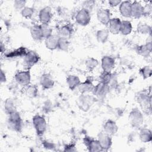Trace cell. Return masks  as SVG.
<instances>
[{
	"label": "cell",
	"mask_w": 152,
	"mask_h": 152,
	"mask_svg": "<svg viewBox=\"0 0 152 152\" xmlns=\"http://www.w3.org/2000/svg\"><path fill=\"white\" fill-rule=\"evenodd\" d=\"M40 56L34 50H28L27 55L24 57V62L27 66L31 68L40 61Z\"/></svg>",
	"instance_id": "5bb4252c"
},
{
	"label": "cell",
	"mask_w": 152,
	"mask_h": 152,
	"mask_svg": "<svg viewBox=\"0 0 152 152\" xmlns=\"http://www.w3.org/2000/svg\"><path fill=\"white\" fill-rule=\"evenodd\" d=\"M139 137L142 142H149L152 140V134L150 129L146 128H141L139 132Z\"/></svg>",
	"instance_id": "f1b7e54d"
},
{
	"label": "cell",
	"mask_w": 152,
	"mask_h": 152,
	"mask_svg": "<svg viewBox=\"0 0 152 152\" xmlns=\"http://www.w3.org/2000/svg\"><path fill=\"white\" fill-rule=\"evenodd\" d=\"M109 36V31L107 29L103 28L101 30H99L97 31L96 33V38L99 42L101 43H106Z\"/></svg>",
	"instance_id": "f546056e"
},
{
	"label": "cell",
	"mask_w": 152,
	"mask_h": 152,
	"mask_svg": "<svg viewBox=\"0 0 152 152\" xmlns=\"http://www.w3.org/2000/svg\"><path fill=\"white\" fill-rule=\"evenodd\" d=\"M42 145L43 147L47 150H53V148L55 147L53 143L49 142L46 140H45L42 142Z\"/></svg>",
	"instance_id": "60d3db41"
},
{
	"label": "cell",
	"mask_w": 152,
	"mask_h": 152,
	"mask_svg": "<svg viewBox=\"0 0 152 152\" xmlns=\"http://www.w3.org/2000/svg\"><path fill=\"white\" fill-rule=\"evenodd\" d=\"M69 46V42L68 39L59 37L58 48L61 50L66 52L68 51Z\"/></svg>",
	"instance_id": "e575fe53"
},
{
	"label": "cell",
	"mask_w": 152,
	"mask_h": 152,
	"mask_svg": "<svg viewBox=\"0 0 152 152\" xmlns=\"http://www.w3.org/2000/svg\"><path fill=\"white\" fill-rule=\"evenodd\" d=\"M6 80H7V78H6L5 74L3 70H1V83H4V82L6 81Z\"/></svg>",
	"instance_id": "7bdbcfd3"
},
{
	"label": "cell",
	"mask_w": 152,
	"mask_h": 152,
	"mask_svg": "<svg viewBox=\"0 0 152 152\" xmlns=\"http://www.w3.org/2000/svg\"><path fill=\"white\" fill-rule=\"evenodd\" d=\"M140 74L144 80L150 78L152 74V69L150 66H144L140 70Z\"/></svg>",
	"instance_id": "74e56055"
},
{
	"label": "cell",
	"mask_w": 152,
	"mask_h": 152,
	"mask_svg": "<svg viewBox=\"0 0 152 152\" xmlns=\"http://www.w3.org/2000/svg\"><path fill=\"white\" fill-rule=\"evenodd\" d=\"M59 36L58 34H52L45 39V43L47 49L53 50L58 48Z\"/></svg>",
	"instance_id": "7402d4cb"
},
{
	"label": "cell",
	"mask_w": 152,
	"mask_h": 152,
	"mask_svg": "<svg viewBox=\"0 0 152 152\" xmlns=\"http://www.w3.org/2000/svg\"><path fill=\"white\" fill-rule=\"evenodd\" d=\"M30 34L33 40L40 41L43 39L40 24H34L30 27Z\"/></svg>",
	"instance_id": "d4e9b609"
},
{
	"label": "cell",
	"mask_w": 152,
	"mask_h": 152,
	"mask_svg": "<svg viewBox=\"0 0 152 152\" xmlns=\"http://www.w3.org/2000/svg\"><path fill=\"white\" fill-rule=\"evenodd\" d=\"M131 4L129 1H122L119 4V12L121 14L126 18L131 17Z\"/></svg>",
	"instance_id": "ffe728a7"
},
{
	"label": "cell",
	"mask_w": 152,
	"mask_h": 152,
	"mask_svg": "<svg viewBox=\"0 0 152 152\" xmlns=\"http://www.w3.org/2000/svg\"><path fill=\"white\" fill-rule=\"evenodd\" d=\"M7 125L10 129L20 132L22 129L23 121L20 113L18 112H15L10 115H8L7 120Z\"/></svg>",
	"instance_id": "7a4b0ae2"
},
{
	"label": "cell",
	"mask_w": 152,
	"mask_h": 152,
	"mask_svg": "<svg viewBox=\"0 0 152 152\" xmlns=\"http://www.w3.org/2000/svg\"><path fill=\"white\" fill-rule=\"evenodd\" d=\"M137 103L140 104L141 109L145 113H151V97L146 91H140L136 95Z\"/></svg>",
	"instance_id": "6da1fadb"
},
{
	"label": "cell",
	"mask_w": 152,
	"mask_h": 152,
	"mask_svg": "<svg viewBox=\"0 0 152 152\" xmlns=\"http://www.w3.org/2000/svg\"><path fill=\"white\" fill-rule=\"evenodd\" d=\"M101 66L103 71L111 72L115 66V60L110 56H104L101 60Z\"/></svg>",
	"instance_id": "7c38bea8"
},
{
	"label": "cell",
	"mask_w": 152,
	"mask_h": 152,
	"mask_svg": "<svg viewBox=\"0 0 152 152\" xmlns=\"http://www.w3.org/2000/svg\"><path fill=\"white\" fill-rule=\"evenodd\" d=\"M121 20L119 18H112L108 24L109 33L113 34H118L120 33Z\"/></svg>",
	"instance_id": "603a6c76"
},
{
	"label": "cell",
	"mask_w": 152,
	"mask_h": 152,
	"mask_svg": "<svg viewBox=\"0 0 152 152\" xmlns=\"http://www.w3.org/2000/svg\"><path fill=\"white\" fill-rule=\"evenodd\" d=\"M118 131V126L116 122L112 119H108L103 125V132L110 136L115 135Z\"/></svg>",
	"instance_id": "ac0fdd59"
},
{
	"label": "cell",
	"mask_w": 152,
	"mask_h": 152,
	"mask_svg": "<svg viewBox=\"0 0 152 152\" xmlns=\"http://www.w3.org/2000/svg\"><path fill=\"white\" fill-rule=\"evenodd\" d=\"M98 65L99 61L93 57H89L85 61V65L86 68L90 71H93L97 66Z\"/></svg>",
	"instance_id": "836d02e7"
},
{
	"label": "cell",
	"mask_w": 152,
	"mask_h": 152,
	"mask_svg": "<svg viewBox=\"0 0 152 152\" xmlns=\"http://www.w3.org/2000/svg\"><path fill=\"white\" fill-rule=\"evenodd\" d=\"M94 86L92 81L89 78H87L84 82H81L77 88L81 94H85L93 92Z\"/></svg>",
	"instance_id": "d6986e66"
},
{
	"label": "cell",
	"mask_w": 152,
	"mask_h": 152,
	"mask_svg": "<svg viewBox=\"0 0 152 152\" xmlns=\"http://www.w3.org/2000/svg\"><path fill=\"white\" fill-rule=\"evenodd\" d=\"M40 84L43 89L48 90L53 87L55 81L50 74L45 73L42 74L40 78Z\"/></svg>",
	"instance_id": "e0dca14e"
},
{
	"label": "cell",
	"mask_w": 152,
	"mask_h": 152,
	"mask_svg": "<svg viewBox=\"0 0 152 152\" xmlns=\"http://www.w3.org/2000/svg\"><path fill=\"white\" fill-rule=\"evenodd\" d=\"M4 110L7 114L10 115L16 112L17 106L14 100L12 98H8L4 102Z\"/></svg>",
	"instance_id": "4316f807"
},
{
	"label": "cell",
	"mask_w": 152,
	"mask_h": 152,
	"mask_svg": "<svg viewBox=\"0 0 152 152\" xmlns=\"http://www.w3.org/2000/svg\"><path fill=\"white\" fill-rule=\"evenodd\" d=\"M112 136L104 132L99 133L98 135V141L103 151H107L112 145Z\"/></svg>",
	"instance_id": "9c48e42d"
},
{
	"label": "cell",
	"mask_w": 152,
	"mask_h": 152,
	"mask_svg": "<svg viewBox=\"0 0 152 152\" xmlns=\"http://www.w3.org/2000/svg\"><path fill=\"white\" fill-rule=\"evenodd\" d=\"M128 118L131 126L135 128H140L143 124V114L137 107H135L131 110Z\"/></svg>",
	"instance_id": "277c9868"
},
{
	"label": "cell",
	"mask_w": 152,
	"mask_h": 152,
	"mask_svg": "<svg viewBox=\"0 0 152 152\" xmlns=\"http://www.w3.org/2000/svg\"><path fill=\"white\" fill-rule=\"evenodd\" d=\"M109 90L110 86L109 85L102 83H99L94 86L93 93L96 97L102 98L104 97L107 94V93L109 91Z\"/></svg>",
	"instance_id": "2e32d148"
},
{
	"label": "cell",
	"mask_w": 152,
	"mask_h": 152,
	"mask_svg": "<svg viewBox=\"0 0 152 152\" xmlns=\"http://www.w3.org/2000/svg\"><path fill=\"white\" fill-rule=\"evenodd\" d=\"M83 143L90 152H99L103 151L98 140H94L89 136H85Z\"/></svg>",
	"instance_id": "ba28073f"
},
{
	"label": "cell",
	"mask_w": 152,
	"mask_h": 152,
	"mask_svg": "<svg viewBox=\"0 0 152 152\" xmlns=\"http://www.w3.org/2000/svg\"><path fill=\"white\" fill-rule=\"evenodd\" d=\"M66 83L71 90H74L78 87L81 83L80 78L75 75H69L66 78Z\"/></svg>",
	"instance_id": "484cf974"
},
{
	"label": "cell",
	"mask_w": 152,
	"mask_h": 152,
	"mask_svg": "<svg viewBox=\"0 0 152 152\" xmlns=\"http://www.w3.org/2000/svg\"><path fill=\"white\" fill-rule=\"evenodd\" d=\"M28 50L23 46L13 50L10 51L4 54V57L8 59L11 58H22L25 57L27 55Z\"/></svg>",
	"instance_id": "9a60e30c"
},
{
	"label": "cell",
	"mask_w": 152,
	"mask_h": 152,
	"mask_svg": "<svg viewBox=\"0 0 152 152\" xmlns=\"http://www.w3.org/2000/svg\"><path fill=\"white\" fill-rule=\"evenodd\" d=\"M75 21L80 26H86L88 25L91 21L90 11L87 9L81 8L76 14Z\"/></svg>",
	"instance_id": "52a82bcc"
},
{
	"label": "cell",
	"mask_w": 152,
	"mask_h": 152,
	"mask_svg": "<svg viewBox=\"0 0 152 152\" xmlns=\"http://www.w3.org/2000/svg\"><path fill=\"white\" fill-rule=\"evenodd\" d=\"M32 123L37 134L39 136L43 135L46 130L47 126L44 116L39 114L35 115L32 118Z\"/></svg>",
	"instance_id": "5b68a950"
},
{
	"label": "cell",
	"mask_w": 152,
	"mask_h": 152,
	"mask_svg": "<svg viewBox=\"0 0 152 152\" xmlns=\"http://www.w3.org/2000/svg\"><path fill=\"white\" fill-rule=\"evenodd\" d=\"M34 14V8L30 7H25L21 11V15L27 19H30Z\"/></svg>",
	"instance_id": "8d00e7d4"
},
{
	"label": "cell",
	"mask_w": 152,
	"mask_h": 152,
	"mask_svg": "<svg viewBox=\"0 0 152 152\" xmlns=\"http://www.w3.org/2000/svg\"><path fill=\"white\" fill-rule=\"evenodd\" d=\"M14 78L18 84L22 86H27L31 81L30 72L28 69L17 71L14 75Z\"/></svg>",
	"instance_id": "8992f818"
},
{
	"label": "cell",
	"mask_w": 152,
	"mask_h": 152,
	"mask_svg": "<svg viewBox=\"0 0 152 152\" xmlns=\"http://www.w3.org/2000/svg\"><path fill=\"white\" fill-rule=\"evenodd\" d=\"M151 42H148L145 45L138 46L136 48L137 53L144 58H147L151 52Z\"/></svg>",
	"instance_id": "44dd1931"
},
{
	"label": "cell",
	"mask_w": 152,
	"mask_h": 152,
	"mask_svg": "<svg viewBox=\"0 0 152 152\" xmlns=\"http://www.w3.org/2000/svg\"><path fill=\"white\" fill-rule=\"evenodd\" d=\"M96 101V98L88 94H81L77 100L79 109L84 112L88 111Z\"/></svg>",
	"instance_id": "3957f363"
},
{
	"label": "cell",
	"mask_w": 152,
	"mask_h": 152,
	"mask_svg": "<svg viewBox=\"0 0 152 152\" xmlns=\"http://www.w3.org/2000/svg\"><path fill=\"white\" fill-rule=\"evenodd\" d=\"M64 151H77V148H76V145L75 144H72V143H70L69 144L65 145L64 147Z\"/></svg>",
	"instance_id": "ab89813d"
},
{
	"label": "cell",
	"mask_w": 152,
	"mask_h": 152,
	"mask_svg": "<svg viewBox=\"0 0 152 152\" xmlns=\"http://www.w3.org/2000/svg\"><path fill=\"white\" fill-rule=\"evenodd\" d=\"M40 27L43 39H46L52 34L53 30L49 24H41Z\"/></svg>",
	"instance_id": "d590c367"
},
{
	"label": "cell",
	"mask_w": 152,
	"mask_h": 152,
	"mask_svg": "<svg viewBox=\"0 0 152 152\" xmlns=\"http://www.w3.org/2000/svg\"><path fill=\"white\" fill-rule=\"evenodd\" d=\"M132 30V24L129 21L123 20L121 21L120 33L125 36L129 34Z\"/></svg>",
	"instance_id": "4dcf8cb0"
},
{
	"label": "cell",
	"mask_w": 152,
	"mask_h": 152,
	"mask_svg": "<svg viewBox=\"0 0 152 152\" xmlns=\"http://www.w3.org/2000/svg\"><path fill=\"white\" fill-rule=\"evenodd\" d=\"M145 8L138 1H134L131 4V17L139 18L145 15Z\"/></svg>",
	"instance_id": "4fadbf2b"
},
{
	"label": "cell",
	"mask_w": 152,
	"mask_h": 152,
	"mask_svg": "<svg viewBox=\"0 0 152 152\" xmlns=\"http://www.w3.org/2000/svg\"><path fill=\"white\" fill-rule=\"evenodd\" d=\"M137 28V31L142 34H150L151 31V27L146 23H139Z\"/></svg>",
	"instance_id": "d6a6232c"
},
{
	"label": "cell",
	"mask_w": 152,
	"mask_h": 152,
	"mask_svg": "<svg viewBox=\"0 0 152 152\" xmlns=\"http://www.w3.org/2000/svg\"><path fill=\"white\" fill-rule=\"evenodd\" d=\"M25 94L28 97L31 99L36 97L38 94V88L37 86L33 84H29L25 90Z\"/></svg>",
	"instance_id": "1f68e13d"
},
{
	"label": "cell",
	"mask_w": 152,
	"mask_h": 152,
	"mask_svg": "<svg viewBox=\"0 0 152 152\" xmlns=\"http://www.w3.org/2000/svg\"><path fill=\"white\" fill-rule=\"evenodd\" d=\"M26 1H20L16 0L14 2V7L17 10H22L26 5Z\"/></svg>",
	"instance_id": "f35d334b"
},
{
	"label": "cell",
	"mask_w": 152,
	"mask_h": 152,
	"mask_svg": "<svg viewBox=\"0 0 152 152\" xmlns=\"http://www.w3.org/2000/svg\"><path fill=\"white\" fill-rule=\"evenodd\" d=\"M73 33V27L69 24L62 26L58 30V35L61 37L68 39Z\"/></svg>",
	"instance_id": "cb8c5ba5"
},
{
	"label": "cell",
	"mask_w": 152,
	"mask_h": 152,
	"mask_svg": "<svg viewBox=\"0 0 152 152\" xmlns=\"http://www.w3.org/2000/svg\"><path fill=\"white\" fill-rule=\"evenodd\" d=\"M122 1L120 0H109L108 3L111 7H115L119 5Z\"/></svg>",
	"instance_id": "b9f144b4"
},
{
	"label": "cell",
	"mask_w": 152,
	"mask_h": 152,
	"mask_svg": "<svg viewBox=\"0 0 152 152\" xmlns=\"http://www.w3.org/2000/svg\"><path fill=\"white\" fill-rule=\"evenodd\" d=\"M97 18L98 21L104 26H108L110 19L111 13L107 8H101L97 11Z\"/></svg>",
	"instance_id": "8fae6325"
},
{
	"label": "cell",
	"mask_w": 152,
	"mask_h": 152,
	"mask_svg": "<svg viewBox=\"0 0 152 152\" xmlns=\"http://www.w3.org/2000/svg\"><path fill=\"white\" fill-rule=\"evenodd\" d=\"M115 80L114 75L112 72H108L103 71L101 74L99 75V81L100 83H102L106 84L111 86L113 81Z\"/></svg>",
	"instance_id": "83f0119b"
},
{
	"label": "cell",
	"mask_w": 152,
	"mask_h": 152,
	"mask_svg": "<svg viewBox=\"0 0 152 152\" xmlns=\"http://www.w3.org/2000/svg\"><path fill=\"white\" fill-rule=\"evenodd\" d=\"M52 17V9L48 6L42 8L39 12V19L41 24H49Z\"/></svg>",
	"instance_id": "30bf717a"
}]
</instances>
